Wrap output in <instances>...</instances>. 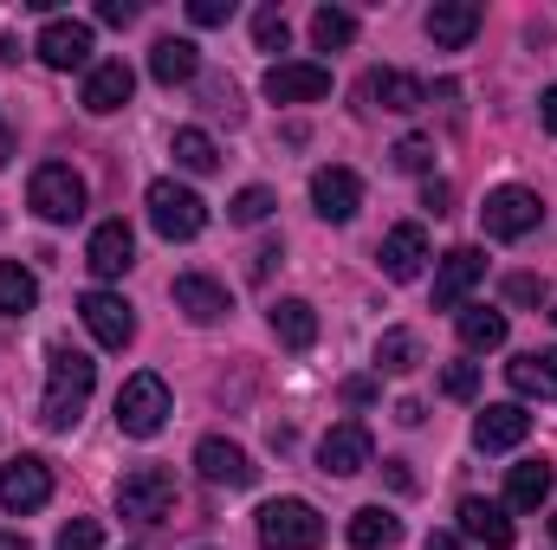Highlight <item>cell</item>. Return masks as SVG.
<instances>
[{"mask_svg": "<svg viewBox=\"0 0 557 550\" xmlns=\"http://www.w3.org/2000/svg\"><path fill=\"white\" fill-rule=\"evenodd\" d=\"M91 383H98V363L59 337V343L46 350V402H39V421H46L52 434L78 427V414L91 402Z\"/></svg>", "mask_w": 557, "mask_h": 550, "instance_id": "cell-1", "label": "cell"}, {"mask_svg": "<svg viewBox=\"0 0 557 550\" xmlns=\"http://www.w3.org/2000/svg\"><path fill=\"white\" fill-rule=\"evenodd\" d=\"M26 208H33L39 221H52V227L78 221V214H85V175H78L72 162H39L33 182H26Z\"/></svg>", "mask_w": 557, "mask_h": 550, "instance_id": "cell-2", "label": "cell"}, {"mask_svg": "<svg viewBox=\"0 0 557 550\" xmlns=\"http://www.w3.org/2000/svg\"><path fill=\"white\" fill-rule=\"evenodd\" d=\"M117 512L131 525H162L175 512V473L169 466H131L117 479Z\"/></svg>", "mask_w": 557, "mask_h": 550, "instance_id": "cell-3", "label": "cell"}, {"mask_svg": "<svg viewBox=\"0 0 557 550\" xmlns=\"http://www.w3.org/2000/svg\"><path fill=\"white\" fill-rule=\"evenodd\" d=\"M260 545L267 550H318L324 545V518L311 499H273L260 505Z\"/></svg>", "mask_w": 557, "mask_h": 550, "instance_id": "cell-4", "label": "cell"}, {"mask_svg": "<svg viewBox=\"0 0 557 550\" xmlns=\"http://www.w3.org/2000/svg\"><path fill=\"white\" fill-rule=\"evenodd\" d=\"M149 227L162 234V240H195L201 227H208V201L195 195V188H182V182H149Z\"/></svg>", "mask_w": 557, "mask_h": 550, "instance_id": "cell-5", "label": "cell"}, {"mask_svg": "<svg viewBox=\"0 0 557 550\" xmlns=\"http://www.w3.org/2000/svg\"><path fill=\"white\" fill-rule=\"evenodd\" d=\"M169 414H175V402H169V383L162 376H131L124 389H117V427L131 434V440H149V434H162L169 427Z\"/></svg>", "mask_w": 557, "mask_h": 550, "instance_id": "cell-6", "label": "cell"}, {"mask_svg": "<svg viewBox=\"0 0 557 550\" xmlns=\"http://www.w3.org/2000/svg\"><path fill=\"white\" fill-rule=\"evenodd\" d=\"M539 221H545V201H539L532 188H519V182L493 188V195H486V208H480V227H486L493 240H525Z\"/></svg>", "mask_w": 557, "mask_h": 550, "instance_id": "cell-7", "label": "cell"}, {"mask_svg": "<svg viewBox=\"0 0 557 550\" xmlns=\"http://www.w3.org/2000/svg\"><path fill=\"white\" fill-rule=\"evenodd\" d=\"M46 499H52V466H46L39 453H20V460H7V466H0V505H7L13 518L39 512Z\"/></svg>", "mask_w": 557, "mask_h": 550, "instance_id": "cell-8", "label": "cell"}, {"mask_svg": "<svg viewBox=\"0 0 557 550\" xmlns=\"http://www.w3.org/2000/svg\"><path fill=\"white\" fill-rule=\"evenodd\" d=\"M52 72H91V26L85 20H46L39 26V46H33Z\"/></svg>", "mask_w": 557, "mask_h": 550, "instance_id": "cell-9", "label": "cell"}, {"mask_svg": "<svg viewBox=\"0 0 557 550\" xmlns=\"http://www.w3.org/2000/svg\"><path fill=\"white\" fill-rule=\"evenodd\" d=\"M370 460H376V440H370L363 421H337V427L318 440V466H324L331 479H350V473H363Z\"/></svg>", "mask_w": 557, "mask_h": 550, "instance_id": "cell-10", "label": "cell"}, {"mask_svg": "<svg viewBox=\"0 0 557 550\" xmlns=\"http://www.w3.org/2000/svg\"><path fill=\"white\" fill-rule=\"evenodd\" d=\"M195 473H201L208 486H234V492H247V486L260 479V466L247 460V447H234V440H221V434H208V440L195 447Z\"/></svg>", "mask_w": 557, "mask_h": 550, "instance_id": "cell-11", "label": "cell"}, {"mask_svg": "<svg viewBox=\"0 0 557 550\" xmlns=\"http://www.w3.org/2000/svg\"><path fill=\"white\" fill-rule=\"evenodd\" d=\"M267 98L273 104H318V98H331V65H318V59H285L267 72Z\"/></svg>", "mask_w": 557, "mask_h": 550, "instance_id": "cell-12", "label": "cell"}, {"mask_svg": "<svg viewBox=\"0 0 557 550\" xmlns=\"http://www.w3.org/2000/svg\"><path fill=\"white\" fill-rule=\"evenodd\" d=\"M78 317H85V330H91L104 350H124V343L137 337V317H131V304H124L117 291H85V298H78Z\"/></svg>", "mask_w": 557, "mask_h": 550, "instance_id": "cell-13", "label": "cell"}, {"mask_svg": "<svg viewBox=\"0 0 557 550\" xmlns=\"http://www.w3.org/2000/svg\"><path fill=\"white\" fill-rule=\"evenodd\" d=\"M428 260H434V253H428V227H421V221L389 227V234H383V247H376V266L396 278V285L421 278V266H428Z\"/></svg>", "mask_w": 557, "mask_h": 550, "instance_id": "cell-14", "label": "cell"}, {"mask_svg": "<svg viewBox=\"0 0 557 550\" xmlns=\"http://www.w3.org/2000/svg\"><path fill=\"white\" fill-rule=\"evenodd\" d=\"M486 278V253L480 247H454V253H441V273H434V311H460L467 304V291Z\"/></svg>", "mask_w": 557, "mask_h": 550, "instance_id": "cell-15", "label": "cell"}, {"mask_svg": "<svg viewBox=\"0 0 557 550\" xmlns=\"http://www.w3.org/2000/svg\"><path fill=\"white\" fill-rule=\"evenodd\" d=\"M454 525H460V538L467 545H480V550H512V518H506V505H493V499H460V512H454Z\"/></svg>", "mask_w": 557, "mask_h": 550, "instance_id": "cell-16", "label": "cell"}, {"mask_svg": "<svg viewBox=\"0 0 557 550\" xmlns=\"http://www.w3.org/2000/svg\"><path fill=\"white\" fill-rule=\"evenodd\" d=\"M311 208L331 221V227H344V221H357V208H363V182L350 175V168H318L311 175Z\"/></svg>", "mask_w": 557, "mask_h": 550, "instance_id": "cell-17", "label": "cell"}, {"mask_svg": "<svg viewBox=\"0 0 557 550\" xmlns=\"http://www.w3.org/2000/svg\"><path fill=\"white\" fill-rule=\"evenodd\" d=\"M131 91H137V72H131L124 59H104V65H91V72H85V111H91V117L124 111V104H131Z\"/></svg>", "mask_w": 557, "mask_h": 550, "instance_id": "cell-18", "label": "cell"}, {"mask_svg": "<svg viewBox=\"0 0 557 550\" xmlns=\"http://www.w3.org/2000/svg\"><path fill=\"white\" fill-rule=\"evenodd\" d=\"M525 434H532V414L519 409V402H493V409H480V421H473V447L480 453H512Z\"/></svg>", "mask_w": 557, "mask_h": 550, "instance_id": "cell-19", "label": "cell"}, {"mask_svg": "<svg viewBox=\"0 0 557 550\" xmlns=\"http://www.w3.org/2000/svg\"><path fill=\"white\" fill-rule=\"evenodd\" d=\"M85 266L98 278H124L137 266V234H131L124 221H104V227L91 234V247H85Z\"/></svg>", "mask_w": 557, "mask_h": 550, "instance_id": "cell-20", "label": "cell"}, {"mask_svg": "<svg viewBox=\"0 0 557 550\" xmlns=\"http://www.w3.org/2000/svg\"><path fill=\"white\" fill-rule=\"evenodd\" d=\"M175 311L188 317V324H221L234 304H227V285L208 273H182L175 278Z\"/></svg>", "mask_w": 557, "mask_h": 550, "instance_id": "cell-21", "label": "cell"}, {"mask_svg": "<svg viewBox=\"0 0 557 550\" xmlns=\"http://www.w3.org/2000/svg\"><path fill=\"white\" fill-rule=\"evenodd\" d=\"M473 33H480V7H473V0H434V7H428V39H434L441 52H460Z\"/></svg>", "mask_w": 557, "mask_h": 550, "instance_id": "cell-22", "label": "cell"}, {"mask_svg": "<svg viewBox=\"0 0 557 550\" xmlns=\"http://www.w3.org/2000/svg\"><path fill=\"white\" fill-rule=\"evenodd\" d=\"M363 98H370V104H383V111H421V104H428L421 78L396 72V65H376V72L363 78Z\"/></svg>", "mask_w": 557, "mask_h": 550, "instance_id": "cell-23", "label": "cell"}, {"mask_svg": "<svg viewBox=\"0 0 557 550\" xmlns=\"http://www.w3.org/2000/svg\"><path fill=\"white\" fill-rule=\"evenodd\" d=\"M552 486H557L552 460H519V466L506 473V505H512V512H539V505L552 499Z\"/></svg>", "mask_w": 557, "mask_h": 550, "instance_id": "cell-24", "label": "cell"}, {"mask_svg": "<svg viewBox=\"0 0 557 550\" xmlns=\"http://www.w3.org/2000/svg\"><path fill=\"white\" fill-rule=\"evenodd\" d=\"M195 72H201L195 39H156V46H149V78H156V85H188Z\"/></svg>", "mask_w": 557, "mask_h": 550, "instance_id": "cell-25", "label": "cell"}, {"mask_svg": "<svg viewBox=\"0 0 557 550\" xmlns=\"http://www.w3.org/2000/svg\"><path fill=\"white\" fill-rule=\"evenodd\" d=\"M267 317H273V337L285 350H311V343H318V311H311L305 298H278Z\"/></svg>", "mask_w": 557, "mask_h": 550, "instance_id": "cell-26", "label": "cell"}, {"mask_svg": "<svg viewBox=\"0 0 557 550\" xmlns=\"http://www.w3.org/2000/svg\"><path fill=\"white\" fill-rule=\"evenodd\" d=\"M506 383L525 396V402H552L557 396V350L545 357H519V363H506Z\"/></svg>", "mask_w": 557, "mask_h": 550, "instance_id": "cell-27", "label": "cell"}, {"mask_svg": "<svg viewBox=\"0 0 557 550\" xmlns=\"http://www.w3.org/2000/svg\"><path fill=\"white\" fill-rule=\"evenodd\" d=\"M460 343L467 350H499L506 343V311H493V304H460Z\"/></svg>", "mask_w": 557, "mask_h": 550, "instance_id": "cell-28", "label": "cell"}, {"mask_svg": "<svg viewBox=\"0 0 557 550\" xmlns=\"http://www.w3.org/2000/svg\"><path fill=\"white\" fill-rule=\"evenodd\" d=\"M396 538H403L396 512H383V505H363V512H350V545H357V550H389Z\"/></svg>", "mask_w": 557, "mask_h": 550, "instance_id": "cell-29", "label": "cell"}, {"mask_svg": "<svg viewBox=\"0 0 557 550\" xmlns=\"http://www.w3.org/2000/svg\"><path fill=\"white\" fill-rule=\"evenodd\" d=\"M169 155H175V168H188V175H214L221 168V149L208 130H175L169 137Z\"/></svg>", "mask_w": 557, "mask_h": 550, "instance_id": "cell-30", "label": "cell"}, {"mask_svg": "<svg viewBox=\"0 0 557 550\" xmlns=\"http://www.w3.org/2000/svg\"><path fill=\"white\" fill-rule=\"evenodd\" d=\"M376 370H383V376L421 370V337L416 330H383V337H376Z\"/></svg>", "mask_w": 557, "mask_h": 550, "instance_id": "cell-31", "label": "cell"}, {"mask_svg": "<svg viewBox=\"0 0 557 550\" xmlns=\"http://www.w3.org/2000/svg\"><path fill=\"white\" fill-rule=\"evenodd\" d=\"M39 304V278L13 260H0V317H26Z\"/></svg>", "mask_w": 557, "mask_h": 550, "instance_id": "cell-32", "label": "cell"}, {"mask_svg": "<svg viewBox=\"0 0 557 550\" xmlns=\"http://www.w3.org/2000/svg\"><path fill=\"white\" fill-rule=\"evenodd\" d=\"M311 39H318L324 52L350 46V39H357V13H344V7H318V13H311Z\"/></svg>", "mask_w": 557, "mask_h": 550, "instance_id": "cell-33", "label": "cell"}, {"mask_svg": "<svg viewBox=\"0 0 557 550\" xmlns=\"http://www.w3.org/2000/svg\"><path fill=\"white\" fill-rule=\"evenodd\" d=\"M273 208H278L273 188H240V195L227 201V221H234V227H260V221H267Z\"/></svg>", "mask_w": 557, "mask_h": 550, "instance_id": "cell-34", "label": "cell"}, {"mask_svg": "<svg viewBox=\"0 0 557 550\" xmlns=\"http://www.w3.org/2000/svg\"><path fill=\"white\" fill-rule=\"evenodd\" d=\"M441 396L473 402V396H480V363H447V370H441Z\"/></svg>", "mask_w": 557, "mask_h": 550, "instance_id": "cell-35", "label": "cell"}, {"mask_svg": "<svg viewBox=\"0 0 557 550\" xmlns=\"http://www.w3.org/2000/svg\"><path fill=\"white\" fill-rule=\"evenodd\" d=\"M389 155H396V168H403V175H428V168H434V142H428V137H403Z\"/></svg>", "mask_w": 557, "mask_h": 550, "instance_id": "cell-36", "label": "cell"}, {"mask_svg": "<svg viewBox=\"0 0 557 550\" xmlns=\"http://www.w3.org/2000/svg\"><path fill=\"white\" fill-rule=\"evenodd\" d=\"M253 39H260L267 52H285L292 26H285V13H278V7H260V13H253Z\"/></svg>", "mask_w": 557, "mask_h": 550, "instance_id": "cell-37", "label": "cell"}, {"mask_svg": "<svg viewBox=\"0 0 557 550\" xmlns=\"http://www.w3.org/2000/svg\"><path fill=\"white\" fill-rule=\"evenodd\" d=\"M98 545H104V525H98V518H72L52 550H98Z\"/></svg>", "mask_w": 557, "mask_h": 550, "instance_id": "cell-38", "label": "cell"}, {"mask_svg": "<svg viewBox=\"0 0 557 550\" xmlns=\"http://www.w3.org/2000/svg\"><path fill=\"white\" fill-rule=\"evenodd\" d=\"M188 20L195 26H227L234 20V0H188Z\"/></svg>", "mask_w": 557, "mask_h": 550, "instance_id": "cell-39", "label": "cell"}, {"mask_svg": "<svg viewBox=\"0 0 557 550\" xmlns=\"http://www.w3.org/2000/svg\"><path fill=\"white\" fill-rule=\"evenodd\" d=\"M506 298H512V304H539V298H545V285H539L532 273H512V278H506Z\"/></svg>", "mask_w": 557, "mask_h": 550, "instance_id": "cell-40", "label": "cell"}, {"mask_svg": "<svg viewBox=\"0 0 557 550\" xmlns=\"http://www.w3.org/2000/svg\"><path fill=\"white\" fill-rule=\"evenodd\" d=\"M98 20L104 26H131L137 20V0H98Z\"/></svg>", "mask_w": 557, "mask_h": 550, "instance_id": "cell-41", "label": "cell"}, {"mask_svg": "<svg viewBox=\"0 0 557 550\" xmlns=\"http://www.w3.org/2000/svg\"><path fill=\"white\" fill-rule=\"evenodd\" d=\"M421 201H428L434 214H447V201H454V188H447V182H428V195H421Z\"/></svg>", "mask_w": 557, "mask_h": 550, "instance_id": "cell-42", "label": "cell"}, {"mask_svg": "<svg viewBox=\"0 0 557 550\" xmlns=\"http://www.w3.org/2000/svg\"><path fill=\"white\" fill-rule=\"evenodd\" d=\"M428 550H467L454 532H428Z\"/></svg>", "mask_w": 557, "mask_h": 550, "instance_id": "cell-43", "label": "cell"}, {"mask_svg": "<svg viewBox=\"0 0 557 550\" xmlns=\"http://www.w3.org/2000/svg\"><path fill=\"white\" fill-rule=\"evenodd\" d=\"M396 421L403 427H421V402H396Z\"/></svg>", "mask_w": 557, "mask_h": 550, "instance_id": "cell-44", "label": "cell"}, {"mask_svg": "<svg viewBox=\"0 0 557 550\" xmlns=\"http://www.w3.org/2000/svg\"><path fill=\"white\" fill-rule=\"evenodd\" d=\"M539 111H545V130H552V137H557V85H552V91H545V104H539Z\"/></svg>", "mask_w": 557, "mask_h": 550, "instance_id": "cell-45", "label": "cell"}, {"mask_svg": "<svg viewBox=\"0 0 557 550\" xmlns=\"http://www.w3.org/2000/svg\"><path fill=\"white\" fill-rule=\"evenodd\" d=\"M7 155H13V130H7V117H0V168H7Z\"/></svg>", "mask_w": 557, "mask_h": 550, "instance_id": "cell-46", "label": "cell"}, {"mask_svg": "<svg viewBox=\"0 0 557 550\" xmlns=\"http://www.w3.org/2000/svg\"><path fill=\"white\" fill-rule=\"evenodd\" d=\"M0 550H33V545H26L20 532H0Z\"/></svg>", "mask_w": 557, "mask_h": 550, "instance_id": "cell-47", "label": "cell"}, {"mask_svg": "<svg viewBox=\"0 0 557 550\" xmlns=\"http://www.w3.org/2000/svg\"><path fill=\"white\" fill-rule=\"evenodd\" d=\"M545 317H552V324H557V291H552V311H545Z\"/></svg>", "mask_w": 557, "mask_h": 550, "instance_id": "cell-48", "label": "cell"}, {"mask_svg": "<svg viewBox=\"0 0 557 550\" xmlns=\"http://www.w3.org/2000/svg\"><path fill=\"white\" fill-rule=\"evenodd\" d=\"M552 538H557V518H552Z\"/></svg>", "mask_w": 557, "mask_h": 550, "instance_id": "cell-49", "label": "cell"}]
</instances>
